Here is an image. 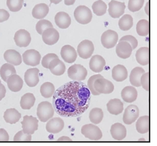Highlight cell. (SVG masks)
Listing matches in <instances>:
<instances>
[{
    "instance_id": "cell-1",
    "label": "cell",
    "mask_w": 157,
    "mask_h": 146,
    "mask_svg": "<svg viewBox=\"0 0 157 146\" xmlns=\"http://www.w3.org/2000/svg\"><path fill=\"white\" fill-rule=\"evenodd\" d=\"M53 96L54 109L63 117L82 115L88 109L91 102V92L81 81L66 83L57 89Z\"/></svg>"
},
{
    "instance_id": "cell-2",
    "label": "cell",
    "mask_w": 157,
    "mask_h": 146,
    "mask_svg": "<svg viewBox=\"0 0 157 146\" xmlns=\"http://www.w3.org/2000/svg\"><path fill=\"white\" fill-rule=\"evenodd\" d=\"M54 114L53 106L49 102H41L38 105L37 116L41 122H47L53 117Z\"/></svg>"
},
{
    "instance_id": "cell-3",
    "label": "cell",
    "mask_w": 157,
    "mask_h": 146,
    "mask_svg": "<svg viewBox=\"0 0 157 146\" xmlns=\"http://www.w3.org/2000/svg\"><path fill=\"white\" fill-rule=\"evenodd\" d=\"M74 16L75 20L78 23L86 25L91 22L92 19V13L88 7L81 5L75 9Z\"/></svg>"
},
{
    "instance_id": "cell-4",
    "label": "cell",
    "mask_w": 157,
    "mask_h": 146,
    "mask_svg": "<svg viewBox=\"0 0 157 146\" xmlns=\"http://www.w3.org/2000/svg\"><path fill=\"white\" fill-rule=\"evenodd\" d=\"M67 72L69 78L76 81L85 80L88 74L86 68L78 64H75L69 67Z\"/></svg>"
},
{
    "instance_id": "cell-5",
    "label": "cell",
    "mask_w": 157,
    "mask_h": 146,
    "mask_svg": "<svg viewBox=\"0 0 157 146\" xmlns=\"http://www.w3.org/2000/svg\"><path fill=\"white\" fill-rule=\"evenodd\" d=\"M81 133L84 136L92 140H98L102 136L100 129L94 124H86L81 128Z\"/></svg>"
},
{
    "instance_id": "cell-6",
    "label": "cell",
    "mask_w": 157,
    "mask_h": 146,
    "mask_svg": "<svg viewBox=\"0 0 157 146\" xmlns=\"http://www.w3.org/2000/svg\"><path fill=\"white\" fill-rule=\"evenodd\" d=\"M94 85L96 91L100 94H109L114 90L113 83L104 77L96 79Z\"/></svg>"
},
{
    "instance_id": "cell-7",
    "label": "cell",
    "mask_w": 157,
    "mask_h": 146,
    "mask_svg": "<svg viewBox=\"0 0 157 146\" xmlns=\"http://www.w3.org/2000/svg\"><path fill=\"white\" fill-rule=\"evenodd\" d=\"M118 34L116 32L112 30H108L102 34L101 41L105 48L111 49L116 45L118 41Z\"/></svg>"
},
{
    "instance_id": "cell-8",
    "label": "cell",
    "mask_w": 157,
    "mask_h": 146,
    "mask_svg": "<svg viewBox=\"0 0 157 146\" xmlns=\"http://www.w3.org/2000/svg\"><path fill=\"white\" fill-rule=\"evenodd\" d=\"M94 45L89 40H84L79 44L77 47V53L84 60L90 58L94 52Z\"/></svg>"
},
{
    "instance_id": "cell-9",
    "label": "cell",
    "mask_w": 157,
    "mask_h": 146,
    "mask_svg": "<svg viewBox=\"0 0 157 146\" xmlns=\"http://www.w3.org/2000/svg\"><path fill=\"white\" fill-rule=\"evenodd\" d=\"M22 59L26 65L35 67L40 63L41 55L38 51L35 49H29L22 54Z\"/></svg>"
},
{
    "instance_id": "cell-10",
    "label": "cell",
    "mask_w": 157,
    "mask_h": 146,
    "mask_svg": "<svg viewBox=\"0 0 157 146\" xmlns=\"http://www.w3.org/2000/svg\"><path fill=\"white\" fill-rule=\"evenodd\" d=\"M22 130L24 133L33 134L38 129V121L36 117L25 115L21 121Z\"/></svg>"
},
{
    "instance_id": "cell-11",
    "label": "cell",
    "mask_w": 157,
    "mask_h": 146,
    "mask_svg": "<svg viewBox=\"0 0 157 146\" xmlns=\"http://www.w3.org/2000/svg\"><path fill=\"white\" fill-rule=\"evenodd\" d=\"M125 7L124 2L112 0L109 4V13L113 18H119L125 13Z\"/></svg>"
},
{
    "instance_id": "cell-12",
    "label": "cell",
    "mask_w": 157,
    "mask_h": 146,
    "mask_svg": "<svg viewBox=\"0 0 157 146\" xmlns=\"http://www.w3.org/2000/svg\"><path fill=\"white\" fill-rule=\"evenodd\" d=\"M32 40L30 33L25 29H20L15 33L14 41L19 47H26Z\"/></svg>"
},
{
    "instance_id": "cell-13",
    "label": "cell",
    "mask_w": 157,
    "mask_h": 146,
    "mask_svg": "<svg viewBox=\"0 0 157 146\" xmlns=\"http://www.w3.org/2000/svg\"><path fill=\"white\" fill-rule=\"evenodd\" d=\"M139 110L136 105H130L128 106L125 110L123 115V121L124 123L128 125L134 123L138 118Z\"/></svg>"
},
{
    "instance_id": "cell-14",
    "label": "cell",
    "mask_w": 157,
    "mask_h": 146,
    "mask_svg": "<svg viewBox=\"0 0 157 146\" xmlns=\"http://www.w3.org/2000/svg\"><path fill=\"white\" fill-rule=\"evenodd\" d=\"M64 127V121L60 117H54L49 119L46 125V130L50 133H58Z\"/></svg>"
},
{
    "instance_id": "cell-15",
    "label": "cell",
    "mask_w": 157,
    "mask_h": 146,
    "mask_svg": "<svg viewBox=\"0 0 157 146\" xmlns=\"http://www.w3.org/2000/svg\"><path fill=\"white\" fill-rule=\"evenodd\" d=\"M41 35L44 43L49 45L56 44L59 39V33L53 28L46 29Z\"/></svg>"
},
{
    "instance_id": "cell-16",
    "label": "cell",
    "mask_w": 157,
    "mask_h": 146,
    "mask_svg": "<svg viewBox=\"0 0 157 146\" xmlns=\"http://www.w3.org/2000/svg\"><path fill=\"white\" fill-rule=\"evenodd\" d=\"M61 57L68 63H72L77 58V53L75 49L69 45H64L60 51Z\"/></svg>"
},
{
    "instance_id": "cell-17",
    "label": "cell",
    "mask_w": 157,
    "mask_h": 146,
    "mask_svg": "<svg viewBox=\"0 0 157 146\" xmlns=\"http://www.w3.org/2000/svg\"><path fill=\"white\" fill-rule=\"evenodd\" d=\"M39 70L36 68H30L25 72L24 75L25 82L29 87H35L39 82Z\"/></svg>"
},
{
    "instance_id": "cell-18",
    "label": "cell",
    "mask_w": 157,
    "mask_h": 146,
    "mask_svg": "<svg viewBox=\"0 0 157 146\" xmlns=\"http://www.w3.org/2000/svg\"><path fill=\"white\" fill-rule=\"evenodd\" d=\"M132 48L129 43L120 41L116 45V52L117 56L122 59H127L132 53Z\"/></svg>"
},
{
    "instance_id": "cell-19",
    "label": "cell",
    "mask_w": 157,
    "mask_h": 146,
    "mask_svg": "<svg viewBox=\"0 0 157 146\" xmlns=\"http://www.w3.org/2000/svg\"><path fill=\"white\" fill-rule=\"evenodd\" d=\"M106 65V61L104 58L100 55H95L91 58L89 66L93 72L99 73L104 70Z\"/></svg>"
},
{
    "instance_id": "cell-20",
    "label": "cell",
    "mask_w": 157,
    "mask_h": 146,
    "mask_svg": "<svg viewBox=\"0 0 157 146\" xmlns=\"http://www.w3.org/2000/svg\"><path fill=\"white\" fill-rule=\"evenodd\" d=\"M3 57L7 63L11 64L13 66H19L22 63V58L21 55L18 52L13 49H9L5 51L3 54Z\"/></svg>"
},
{
    "instance_id": "cell-21",
    "label": "cell",
    "mask_w": 157,
    "mask_h": 146,
    "mask_svg": "<svg viewBox=\"0 0 157 146\" xmlns=\"http://www.w3.org/2000/svg\"><path fill=\"white\" fill-rule=\"evenodd\" d=\"M54 20L56 25L60 29H67L71 24V19L69 15L63 11L57 13Z\"/></svg>"
},
{
    "instance_id": "cell-22",
    "label": "cell",
    "mask_w": 157,
    "mask_h": 146,
    "mask_svg": "<svg viewBox=\"0 0 157 146\" xmlns=\"http://www.w3.org/2000/svg\"><path fill=\"white\" fill-rule=\"evenodd\" d=\"M66 66L59 58H55L52 60L49 64L48 69L51 73L56 76H61L66 71Z\"/></svg>"
},
{
    "instance_id": "cell-23",
    "label": "cell",
    "mask_w": 157,
    "mask_h": 146,
    "mask_svg": "<svg viewBox=\"0 0 157 146\" xmlns=\"http://www.w3.org/2000/svg\"><path fill=\"white\" fill-rule=\"evenodd\" d=\"M110 133L114 140H121L126 136V129L123 124L116 123L111 126Z\"/></svg>"
},
{
    "instance_id": "cell-24",
    "label": "cell",
    "mask_w": 157,
    "mask_h": 146,
    "mask_svg": "<svg viewBox=\"0 0 157 146\" xmlns=\"http://www.w3.org/2000/svg\"><path fill=\"white\" fill-rule=\"evenodd\" d=\"M6 83L9 89L13 92H16L20 91L23 86L22 79L16 74L9 77Z\"/></svg>"
},
{
    "instance_id": "cell-25",
    "label": "cell",
    "mask_w": 157,
    "mask_h": 146,
    "mask_svg": "<svg viewBox=\"0 0 157 146\" xmlns=\"http://www.w3.org/2000/svg\"><path fill=\"white\" fill-rule=\"evenodd\" d=\"M121 95L124 102L128 103H132L135 102L138 98V91L135 87L132 86H126L123 89Z\"/></svg>"
},
{
    "instance_id": "cell-26",
    "label": "cell",
    "mask_w": 157,
    "mask_h": 146,
    "mask_svg": "<svg viewBox=\"0 0 157 146\" xmlns=\"http://www.w3.org/2000/svg\"><path fill=\"white\" fill-rule=\"evenodd\" d=\"M108 111L111 114L117 115L121 114L124 110V104L118 98L110 100L107 104Z\"/></svg>"
},
{
    "instance_id": "cell-27",
    "label": "cell",
    "mask_w": 157,
    "mask_h": 146,
    "mask_svg": "<svg viewBox=\"0 0 157 146\" xmlns=\"http://www.w3.org/2000/svg\"><path fill=\"white\" fill-rule=\"evenodd\" d=\"M128 76V72L124 66L121 64L117 65L112 70V76L117 82H123Z\"/></svg>"
},
{
    "instance_id": "cell-28",
    "label": "cell",
    "mask_w": 157,
    "mask_h": 146,
    "mask_svg": "<svg viewBox=\"0 0 157 146\" xmlns=\"http://www.w3.org/2000/svg\"><path fill=\"white\" fill-rule=\"evenodd\" d=\"M49 11V8L44 3L37 4L32 10V15L36 19H43L47 16Z\"/></svg>"
},
{
    "instance_id": "cell-29",
    "label": "cell",
    "mask_w": 157,
    "mask_h": 146,
    "mask_svg": "<svg viewBox=\"0 0 157 146\" xmlns=\"http://www.w3.org/2000/svg\"><path fill=\"white\" fill-rule=\"evenodd\" d=\"M136 61L141 66L148 65L149 63V49L148 47L139 48L135 54Z\"/></svg>"
},
{
    "instance_id": "cell-30",
    "label": "cell",
    "mask_w": 157,
    "mask_h": 146,
    "mask_svg": "<svg viewBox=\"0 0 157 146\" xmlns=\"http://www.w3.org/2000/svg\"><path fill=\"white\" fill-rule=\"evenodd\" d=\"M21 117V114L14 108L9 109L4 113L3 118L6 123L9 124H15Z\"/></svg>"
},
{
    "instance_id": "cell-31",
    "label": "cell",
    "mask_w": 157,
    "mask_h": 146,
    "mask_svg": "<svg viewBox=\"0 0 157 146\" xmlns=\"http://www.w3.org/2000/svg\"><path fill=\"white\" fill-rule=\"evenodd\" d=\"M144 70L141 67H135L132 71L130 75V82L134 87H140L141 77L145 73Z\"/></svg>"
},
{
    "instance_id": "cell-32",
    "label": "cell",
    "mask_w": 157,
    "mask_h": 146,
    "mask_svg": "<svg viewBox=\"0 0 157 146\" xmlns=\"http://www.w3.org/2000/svg\"><path fill=\"white\" fill-rule=\"evenodd\" d=\"M136 129L139 133H148L149 130V116H143L139 117L136 123Z\"/></svg>"
},
{
    "instance_id": "cell-33",
    "label": "cell",
    "mask_w": 157,
    "mask_h": 146,
    "mask_svg": "<svg viewBox=\"0 0 157 146\" xmlns=\"http://www.w3.org/2000/svg\"><path fill=\"white\" fill-rule=\"evenodd\" d=\"M14 74H16V70L13 65L9 63L3 64L0 68V76L6 83L8 78Z\"/></svg>"
},
{
    "instance_id": "cell-34",
    "label": "cell",
    "mask_w": 157,
    "mask_h": 146,
    "mask_svg": "<svg viewBox=\"0 0 157 146\" xmlns=\"http://www.w3.org/2000/svg\"><path fill=\"white\" fill-rule=\"evenodd\" d=\"M35 98L32 93H27L22 96L20 100V106L22 109L29 110L34 106Z\"/></svg>"
},
{
    "instance_id": "cell-35",
    "label": "cell",
    "mask_w": 157,
    "mask_h": 146,
    "mask_svg": "<svg viewBox=\"0 0 157 146\" xmlns=\"http://www.w3.org/2000/svg\"><path fill=\"white\" fill-rule=\"evenodd\" d=\"M133 26V18L129 14H125L122 16L119 21L120 29L123 31L129 30Z\"/></svg>"
},
{
    "instance_id": "cell-36",
    "label": "cell",
    "mask_w": 157,
    "mask_h": 146,
    "mask_svg": "<svg viewBox=\"0 0 157 146\" xmlns=\"http://www.w3.org/2000/svg\"><path fill=\"white\" fill-rule=\"evenodd\" d=\"M104 117V113L100 108H95L91 110L89 114L90 120L92 123L98 124L100 123Z\"/></svg>"
},
{
    "instance_id": "cell-37",
    "label": "cell",
    "mask_w": 157,
    "mask_h": 146,
    "mask_svg": "<svg viewBox=\"0 0 157 146\" xmlns=\"http://www.w3.org/2000/svg\"><path fill=\"white\" fill-rule=\"evenodd\" d=\"M92 10L95 15L101 16L105 15L107 11V5L102 0L95 1L92 6Z\"/></svg>"
},
{
    "instance_id": "cell-38",
    "label": "cell",
    "mask_w": 157,
    "mask_h": 146,
    "mask_svg": "<svg viewBox=\"0 0 157 146\" xmlns=\"http://www.w3.org/2000/svg\"><path fill=\"white\" fill-rule=\"evenodd\" d=\"M136 32L141 36H146L149 33V23L148 20L143 19L139 21L136 24Z\"/></svg>"
},
{
    "instance_id": "cell-39",
    "label": "cell",
    "mask_w": 157,
    "mask_h": 146,
    "mask_svg": "<svg viewBox=\"0 0 157 146\" xmlns=\"http://www.w3.org/2000/svg\"><path fill=\"white\" fill-rule=\"evenodd\" d=\"M40 91L41 96L44 98H50L55 92V87L53 83L47 82L41 85Z\"/></svg>"
},
{
    "instance_id": "cell-40",
    "label": "cell",
    "mask_w": 157,
    "mask_h": 146,
    "mask_svg": "<svg viewBox=\"0 0 157 146\" xmlns=\"http://www.w3.org/2000/svg\"><path fill=\"white\" fill-rule=\"evenodd\" d=\"M24 0H7V6L10 11L12 12H17L22 9Z\"/></svg>"
},
{
    "instance_id": "cell-41",
    "label": "cell",
    "mask_w": 157,
    "mask_h": 146,
    "mask_svg": "<svg viewBox=\"0 0 157 146\" xmlns=\"http://www.w3.org/2000/svg\"><path fill=\"white\" fill-rule=\"evenodd\" d=\"M53 27V24L49 20L41 19L37 22L36 25V30L38 32L39 34L41 35L46 29L51 28Z\"/></svg>"
},
{
    "instance_id": "cell-42",
    "label": "cell",
    "mask_w": 157,
    "mask_h": 146,
    "mask_svg": "<svg viewBox=\"0 0 157 146\" xmlns=\"http://www.w3.org/2000/svg\"><path fill=\"white\" fill-rule=\"evenodd\" d=\"M144 3V0H129L128 9L132 12H136L141 9Z\"/></svg>"
},
{
    "instance_id": "cell-43",
    "label": "cell",
    "mask_w": 157,
    "mask_h": 146,
    "mask_svg": "<svg viewBox=\"0 0 157 146\" xmlns=\"http://www.w3.org/2000/svg\"><path fill=\"white\" fill-rule=\"evenodd\" d=\"M102 77H104L100 75V74H98V75H95L91 76L88 79V83H87V87H88L90 91L91 92V94L93 95L98 96L100 95L94 89V82L96 79H100V78H102Z\"/></svg>"
},
{
    "instance_id": "cell-44",
    "label": "cell",
    "mask_w": 157,
    "mask_h": 146,
    "mask_svg": "<svg viewBox=\"0 0 157 146\" xmlns=\"http://www.w3.org/2000/svg\"><path fill=\"white\" fill-rule=\"evenodd\" d=\"M13 140L16 142H30L32 140V134L25 133L23 130H20L15 134Z\"/></svg>"
},
{
    "instance_id": "cell-45",
    "label": "cell",
    "mask_w": 157,
    "mask_h": 146,
    "mask_svg": "<svg viewBox=\"0 0 157 146\" xmlns=\"http://www.w3.org/2000/svg\"><path fill=\"white\" fill-rule=\"evenodd\" d=\"M120 41H126L129 43L131 45L132 50L135 49V48L138 47V42L137 39L132 35H125L123 36L120 39L119 42Z\"/></svg>"
},
{
    "instance_id": "cell-46",
    "label": "cell",
    "mask_w": 157,
    "mask_h": 146,
    "mask_svg": "<svg viewBox=\"0 0 157 146\" xmlns=\"http://www.w3.org/2000/svg\"><path fill=\"white\" fill-rule=\"evenodd\" d=\"M55 58H59L58 56L54 53H49L45 55L41 60V64L45 68L48 69L49 64L52 60Z\"/></svg>"
},
{
    "instance_id": "cell-47",
    "label": "cell",
    "mask_w": 157,
    "mask_h": 146,
    "mask_svg": "<svg viewBox=\"0 0 157 146\" xmlns=\"http://www.w3.org/2000/svg\"><path fill=\"white\" fill-rule=\"evenodd\" d=\"M140 84L143 89L147 91L149 90V73L145 72L141 77Z\"/></svg>"
},
{
    "instance_id": "cell-48",
    "label": "cell",
    "mask_w": 157,
    "mask_h": 146,
    "mask_svg": "<svg viewBox=\"0 0 157 146\" xmlns=\"http://www.w3.org/2000/svg\"><path fill=\"white\" fill-rule=\"evenodd\" d=\"M10 13L6 10L0 9V22L6 21L9 19Z\"/></svg>"
},
{
    "instance_id": "cell-49",
    "label": "cell",
    "mask_w": 157,
    "mask_h": 146,
    "mask_svg": "<svg viewBox=\"0 0 157 146\" xmlns=\"http://www.w3.org/2000/svg\"><path fill=\"white\" fill-rule=\"evenodd\" d=\"M9 140V136L6 130L0 129V142H7Z\"/></svg>"
},
{
    "instance_id": "cell-50",
    "label": "cell",
    "mask_w": 157,
    "mask_h": 146,
    "mask_svg": "<svg viewBox=\"0 0 157 146\" xmlns=\"http://www.w3.org/2000/svg\"><path fill=\"white\" fill-rule=\"evenodd\" d=\"M6 92V90L5 87L0 83V101L5 98Z\"/></svg>"
},
{
    "instance_id": "cell-51",
    "label": "cell",
    "mask_w": 157,
    "mask_h": 146,
    "mask_svg": "<svg viewBox=\"0 0 157 146\" xmlns=\"http://www.w3.org/2000/svg\"><path fill=\"white\" fill-rule=\"evenodd\" d=\"M72 140H71L69 137L66 136H61L58 138V140H57V141H61V142H63V141H66V142H71Z\"/></svg>"
},
{
    "instance_id": "cell-52",
    "label": "cell",
    "mask_w": 157,
    "mask_h": 146,
    "mask_svg": "<svg viewBox=\"0 0 157 146\" xmlns=\"http://www.w3.org/2000/svg\"><path fill=\"white\" fill-rule=\"evenodd\" d=\"M75 0H64L65 5L67 6H71L73 5L75 3Z\"/></svg>"
},
{
    "instance_id": "cell-53",
    "label": "cell",
    "mask_w": 157,
    "mask_h": 146,
    "mask_svg": "<svg viewBox=\"0 0 157 146\" xmlns=\"http://www.w3.org/2000/svg\"><path fill=\"white\" fill-rule=\"evenodd\" d=\"M145 12L147 15H149V2H148L145 7Z\"/></svg>"
},
{
    "instance_id": "cell-54",
    "label": "cell",
    "mask_w": 157,
    "mask_h": 146,
    "mask_svg": "<svg viewBox=\"0 0 157 146\" xmlns=\"http://www.w3.org/2000/svg\"><path fill=\"white\" fill-rule=\"evenodd\" d=\"M62 0H50V2L51 3H54V4H58L60 3V2H62Z\"/></svg>"
},
{
    "instance_id": "cell-55",
    "label": "cell",
    "mask_w": 157,
    "mask_h": 146,
    "mask_svg": "<svg viewBox=\"0 0 157 146\" xmlns=\"http://www.w3.org/2000/svg\"><path fill=\"white\" fill-rule=\"evenodd\" d=\"M139 141H144V142H145V140L144 139V138H140V140H139Z\"/></svg>"
},
{
    "instance_id": "cell-56",
    "label": "cell",
    "mask_w": 157,
    "mask_h": 146,
    "mask_svg": "<svg viewBox=\"0 0 157 146\" xmlns=\"http://www.w3.org/2000/svg\"><path fill=\"white\" fill-rule=\"evenodd\" d=\"M1 80H0V83H1Z\"/></svg>"
}]
</instances>
